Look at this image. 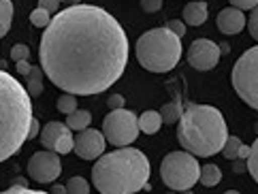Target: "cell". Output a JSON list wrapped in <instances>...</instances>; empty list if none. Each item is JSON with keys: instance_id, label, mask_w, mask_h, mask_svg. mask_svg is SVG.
Instances as JSON below:
<instances>
[{"instance_id": "31", "label": "cell", "mask_w": 258, "mask_h": 194, "mask_svg": "<svg viewBox=\"0 0 258 194\" xmlns=\"http://www.w3.org/2000/svg\"><path fill=\"white\" fill-rule=\"evenodd\" d=\"M107 105H109V109H124V96H119V94H111L109 96V100H107Z\"/></svg>"}, {"instance_id": "13", "label": "cell", "mask_w": 258, "mask_h": 194, "mask_svg": "<svg viewBox=\"0 0 258 194\" xmlns=\"http://www.w3.org/2000/svg\"><path fill=\"white\" fill-rule=\"evenodd\" d=\"M218 30L222 34H239L243 30V26H247V20L243 15V9H237V7H228L224 11L218 13Z\"/></svg>"}, {"instance_id": "14", "label": "cell", "mask_w": 258, "mask_h": 194, "mask_svg": "<svg viewBox=\"0 0 258 194\" xmlns=\"http://www.w3.org/2000/svg\"><path fill=\"white\" fill-rule=\"evenodd\" d=\"M207 20V5L203 0H192L183 7V22L190 26H203Z\"/></svg>"}, {"instance_id": "9", "label": "cell", "mask_w": 258, "mask_h": 194, "mask_svg": "<svg viewBox=\"0 0 258 194\" xmlns=\"http://www.w3.org/2000/svg\"><path fill=\"white\" fill-rule=\"evenodd\" d=\"M60 154L56 152H36L28 160V177L36 183H51L60 177L62 173V162L58 158Z\"/></svg>"}, {"instance_id": "18", "label": "cell", "mask_w": 258, "mask_h": 194, "mask_svg": "<svg viewBox=\"0 0 258 194\" xmlns=\"http://www.w3.org/2000/svg\"><path fill=\"white\" fill-rule=\"evenodd\" d=\"M11 22H13V3L11 0H0V36L3 39L11 30Z\"/></svg>"}, {"instance_id": "15", "label": "cell", "mask_w": 258, "mask_h": 194, "mask_svg": "<svg viewBox=\"0 0 258 194\" xmlns=\"http://www.w3.org/2000/svg\"><path fill=\"white\" fill-rule=\"evenodd\" d=\"M162 124H164V119H162V113H158V111H145L139 117V128L145 135H156L162 128Z\"/></svg>"}, {"instance_id": "34", "label": "cell", "mask_w": 258, "mask_h": 194, "mask_svg": "<svg viewBox=\"0 0 258 194\" xmlns=\"http://www.w3.org/2000/svg\"><path fill=\"white\" fill-rule=\"evenodd\" d=\"M250 154H252V147L241 145V147H239V156H237V158H243V160H247V158H250Z\"/></svg>"}, {"instance_id": "26", "label": "cell", "mask_w": 258, "mask_h": 194, "mask_svg": "<svg viewBox=\"0 0 258 194\" xmlns=\"http://www.w3.org/2000/svg\"><path fill=\"white\" fill-rule=\"evenodd\" d=\"M11 58L15 62H20V60H28L30 58V47L28 45H13V49H11Z\"/></svg>"}, {"instance_id": "11", "label": "cell", "mask_w": 258, "mask_h": 194, "mask_svg": "<svg viewBox=\"0 0 258 194\" xmlns=\"http://www.w3.org/2000/svg\"><path fill=\"white\" fill-rule=\"evenodd\" d=\"M220 55H222L220 45H216L209 39H197L192 41L188 49V64L197 71H211L218 67Z\"/></svg>"}, {"instance_id": "27", "label": "cell", "mask_w": 258, "mask_h": 194, "mask_svg": "<svg viewBox=\"0 0 258 194\" xmlns=\"http://www.w3.org/2000/svg\"><path fill=\"white\" fill-rule=\"evenodd\" d=\"M247 30H250L252 39L258 41V7L252 9V15H250V20H247Z\"/></svg>"}, {"instance_id": "21", "label": "cell", "mask_w": 258, "mask_h": 194, "mask_svg": "<svg viewBox=\"0 0 258 194\" xmlns=\"http://www.w3.org/2000/svg\"><path fill=\"white\" fill-rule=\"evenodd\" d=\"M30 24L34 28H47L51 24V13L47 11V9H43V7L34 9V11L30 13Z\"/></svg>"}, {"instance_id": "28", "label": "cell", "mask_w": 258, "mask_h": 194, "mask_svg": "<svg viewBox=\"0 0 258 194\" xmlns=\"http://www.w3.org/2000/svg\"><path fill=\"white\" fill-rule=\"evenodd\" d=\"M141 9L145 13H158L162 9V0H141Z\"/></svg>"}, {"instance_id": "23", "label": "cell", "mask_w": 258, "mask_h": 194, "mask_svg": "<svg viewBox=\"0 0 258 194\" xmlns=\"http://www.w3.org/2000/svg\"><path fill=\"white\" fill-rule=\"evenodd\" d=\"M67 192H69V194H88V192H90V183H88L84 177L75 175V177H71V179L67 181Z\"/></svg>"}, {"instance_id": "2", "label": "cell", "mask_w": 258, "mask_h": 194, "mask_svg": "<svg viewBox=\"0 0 258 194\" xmlns=\"http://www.w3.org/2000/svg\"><path fill=\"white\" fill-rule=\"evenodd\" d=\"M150 160L141 150L119 147L100 156L92 169V183L100 194H133L147 188Z\"/></svg>"}, {"instance_id": "7", "label": "cell", "mask_w": 258, "mask_h": 194, "mask_svg": "<svg viewBox=\"0 0 258 194\" xmlns=\"http://www.w3.org/2000/svg\"><path fill=\"white\" fill-rule=\"evenodd\" d=\"M233 88L245 105L258 111V45L243 51L233 67Z\"/></svg>"}, {"instance_id": "22", "label": "cell", "mask_w": 258, "mask_h": 194, "mask_svg": "<svg viewBox=\"0 0 258 194\" xmlns=\"http://www.w3.org/2000/svg\"><path fill=\"white\" fill-rule=\"evenodd\" d=\"M58 111L60 113H64V115H69V113H73V111H77V96L75 94H62L60 98H58Z\"/></svg>"}, {"instance_id": "20", "label": "cell", "mask_w": 258, "mask_h": 194, "mask_svg": "<svg viewBox=\"0 0 258 194\" xmlns=\"http://www.w3.org/2000/svg\"><path fill=\"white\" fill-rule=\"evenodd\" d=\"M162 119H164V124H175V122H179V117L183 113V109H181V103L179 100H175V103H167L162 107Z\"/></svg>"}, {"instance_id": "4", "label": "cell", "mask_w": 258, "mask_h": 194, "mask_svg": "<svg viewBox=\"0 0 258 194\" xmlns=\"http://www.w3.org/2000/svg\"><path fill=\"white\" fill-rule=\"evenodd\" d=\"M224 115L211 105H188L177 122V141L183 150L209 158L226 145Z\"/></svg>"}, {"instance_id": "17", "label": "cell", "mask_w": 258, "mask_h": 194, "mask_svg": "<svg viewBox=\"0 0 258 194\" xmlns=\"http://www.w3.org/2000/svg\"><path fill=\"white\" fill-rule=\"evenodd\" d=\"M43 75H45V71L43 67H32V71L26 75V88H28L30 92V96H41V92H43Z\"/></svg>"}, {"instance_id": "5", "label": "cell", "mask_w": 258, "mask_h": 194, "mask_svg": "<svg viewBox=\"0 0 258 194\" xmlns=\"http://www.w3.org/2000/svg\"><path fill=\"white\" fill-rule=\"evenodd\" d=\"M137 60L150 73H167L177 67L181 58V36L173 30L164 28H154L141 34L137 41Z\"/></svg>"}, {"instance_id": "36", "label": "cell", "mask_w": 258, "mask_h": 194, "mask_svg": "<svg viewBox=\"0 0 258 194\" xmlns=\"http://www.w3.org/2000/svg\"><path fill=\"white\" fill-rule=\"evenodd\" d=\"M67 192V186H53V194H64Z\"/></svg>"}, {"instance_id": "8", "label": "cell", "mask_w": 258, "mask_h": 194, "mask_svg": "<svg viewBox=\"0 0 258 194\" xmlns=\"http://www.w3.org/2000/svg\"><path fill=\"white\" fill-rule=\"evenodd\" d=\"M139 131V117L128 109H113L103 119V133L107 137V143L115 147H126L135 143Z\"/></svg>"}, {"instance_id": "16", "label": "cell", "mask_w": 258, "mask_h": 194, "mask_svg": "<svg viewBox=\"0 0 258 194\" xmlns=\"http://www.w3.org/2000/svg\"><path fill=\"white\" fill-rule=\"evenodd\" d=\"M205 188H214L218 186L220 181H222V171H220V166L216 164H205L201 166V179H199Z\"/></svg>"}, {"instance_id": "39", "label": "cell", "mask_w": 258, "mask_h": 194, "mask_svg": "<svg viewBox=\"0 0 258 194\" xmlns=\"http://www.w3.org/2000/svg\"><path fill=\"white\" fill-rule=\"evenodd\" d=\"M254 131H256V135H258V122H256V126H254Z\"/></svg>"}, {"instance_id": "38", "label": "cell", "mask_w": 258, "mask_h": 194, "mask_svg": "<svg viewBox=\"0 0 258 194\" xmlns=\"http://www.w3.org/2000/svg\"><path fill=\"white\" fill-rule=\"evenodd\" d=\"M69 5H79V0H67Z\"/></svg>"}, {"instance_id": "10", "label": "cell", "mask_w": 258, "mask_h": 194, "mask_svg": "<svg viewBox=\"0 0 258 194\" xmlns=\"http://www.w3.org/2000/svg\"><path fill=\"white\" fill-rule=\"evenodd\" d=\"M41 143L45 150H51L60 156L75 150V139H73V128L62 122H49L41 128Z\"/></svg>"}, {"instance_id": "25", "label": "cell", "mask_w": 258, "mask_h": 194, "mask_svg": "<svg viewBox=\"0 0 258 194\" xmlns=\"http://www.w3.org/2000/svg\"><path fill=\"white\" fill-rule=\"evenodd\" d=\"M247 171H250V175L254 177V181L258 183V139L254 141L252 154H250V158H247Z\"/></svg>"}, {"instance_id": "24", "label": "cell", "mask_w": 258, "mask_h": 194, "mask_svg": "<svg viewBox=\"0 0 258 194\" xmlns=\"http://www.w3.org/2000/svg\"><path fill=\"white\" fill-rule=\"evenodd\" d=\"M241 145H243V143H241V139H239V137H228V139H226L224 150H222L224 158H228V160H235L237 156H239V147H241Z\"/></svg>"}, {"instance_id": "3", "label": "cell", "mask_w": 258, "mask_h": 194, "mask_svg": "<svg viewBox=\"0 0 258 194\" xmlns=\"http://www.w3.org/2000/svg\"><path fill=\"white\" fill-rule=\"evenodd\" d=\"M32 103L28 88L7 71L0 73V160H9L28 141L32 124Z\"/></svg>"}, {"instance_id": "37", "label": "cell", "mask_w": 258, "mask_h": 194, "mask_svg": "<svg viewBox=\"0 0 258 194\" xmlns=\"http://www.w3.org/2000/svg\"><path fill=\"white\" fill-rule=\"evenodd\" d=\"M220 49H222V53H228L230 51V45L228 43H222V45H220Z\"/></svg>"}, {"instance_id": "33", "label": "cell", "mask_w": 258, "mask_h": 194, "mask_svg": "<svg viewBox=\"0 0 258 194\" xmlns=\"http://www.w3.org/2000/svg\"><path fill=\"white\" fill-rule=\"evenodd\" d=\"M15 71L20 73L22 77H26V75H28V73L32 71V67L28 64V60H20V62H15Z\"/></svg>"}, {"instance_id": "35", "label": "cell", "mask_w": 258, "mask_h": 194, "mask_svg": "<svg viewBox=\"0 0 258 194\" xmlns=\"http://www.w3.org/2000/svg\"><path fill=\"white\" fill-rule=\"evenodd\" d=\"M36 135H39V119H32V124H30V133H28V139H34Z\"/></svg>"}, {"instance_id": "29", "label": "cell", "mask_w": 258, "mask_h": 194, "mask_svg": "<svg viewBox=\"0 0 258 194\" xmlns=\"http://www.w3.org/2000/svg\"><path fill=\"white\" fill-rule=\"evenodd\" d=\"M167 28H169V30H173L177 36H183V34H186V24L179 22V20H171V22H167Z\"/></svg>"}, {"instance_id": "30", "label": "cell", "mask_w": 258, "mask_h": 194, "mask_svg": "<svg viewBox=\"0 0 258 194\" xmlns=\"http://www.w3.org/2000/svg\"><path fill=\"white\" fill-rule=\"evenodd\" d=\"M228 3L233 7H237V9H243V11L258 7V0H228Z\"/></svg>"}, {"instance_id": "12", "label": "cell", "mask_w": 258, "mask_h": 194, "mask_svg": "<svg viewBox=\"0 0 258 194\" xmlns=\"http://www.w3.org/2000/svg\"><path fill=\"white\" fill-rule=\"evenodd\" d=\"M105 143H107L105 133L94 131V128H86V131H79V135L75 137V154L81 160H96L103 156Z\"/></svg>"}, {"instance_id": "1", "label": "cell", "mask_w": 258, "mask_h": 194, "mask_svg": "<svg viewBox=\"0 0 258 194\" xmlns=\"http://www.w3.org/2000/svg\"><path fill=\"white\" fill-rule=\"evenodd\" d=\"M39 58L45 77L62 92L100 94L124 75L128 36L105 9L69 5L45 28Z\"/></svg>"}, {"instance_id": "19", "label": "cell", "mask_w": 258, "mask_h": 194, "mask_svg": "<svg viewBox=\"0 0 258 194\" xmlns=\"http://www.w3.org/2000/svg\"><path fill=\"white\" fill-rule=\"evenodd\" d=\"M90 122H92L90 111H73V113L67 115V124L73 128V131H77V133L90 128Z\"/></svg>"}, {"instance_id": "6", "label": "cell", "mask_w": 258, "mask_h": 194, "mask_svg": "<svg viewBox=\"0 0 258 194\" xmlns=\"http://www.w3.org/2000/svg\"><path fill=\"white\" fill-rule=\"evenodd\" d=\"M160 177L171 190H190L201 179V166L192 152H171L160 164Z\"/></svg>"}, {"instance_id": "32", "label": "cell", "mask_w": 258, "mask_h": 194, "mask_svg": "<svg viewBox=\"0 0 258 194\" xmlns=\"http://www.w3.org/2000/svg\"><path fill=\"white\" fill-rule=\"evenodd\" d=\"M39 7L47 9L49 13H58V7H60V0H39Z\"/></svg>"}]
</instances>
